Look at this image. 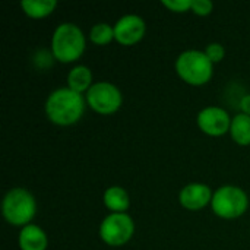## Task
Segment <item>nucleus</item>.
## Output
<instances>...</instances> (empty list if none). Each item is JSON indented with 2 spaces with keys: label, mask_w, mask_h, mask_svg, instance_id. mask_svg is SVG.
<instances>
[{
  "label": "nucleus",
  "mask_w": 250,
  "mask_h": 250,
  "mask_svg": "<svg viewBox=\"0 0 250 250\" xmlns=\"http://www.w3.org/2000/svg\"><path fill=\"white\" fill-rule=\"evenodd\" d=\"M214 9V3L211 0H192V9L193 13L199 15V16H207L212 12Z\"/></svg>",
  "instance_id": "18"
},
{
  "label": "nucleus",
  "mask_w": 250,
  "mask_h": 250,
  "mask_svg": "<svg viewBox=\"0 0 250 250\" xmlns=\"http://www.w3.org/2000/svg\"><path fill=\"white\" fill-rule=\"evenodd\" d=\"M211 208L218 217L224 220L239 218L249 208V196L239 186L224 185L214 192Z\"/></svg>",
  "instance_id": "5"
},
{
  "label": "nucleus",
  "mask_w": 250,
  "mask_h": 250,
  "mask_svg": "<svg viewBox=\"0 0 250 250\" xmlns=\"http://www.w3.org/2000/svg\"><path fill=\"white\" fill-rule=\"evenodd\" d=\"M239 107H240L242 113L249 114L250 116V94H246V95L242 97V100L239 103Z\"/></svg>",
  "instance_id": "20"
},
{
  "label": "nucleus",
  "mask_w": 250,
  "mask_h": 250,
  "mask_svg": "<svg viewBox=\"0 0 250 250\" xmlns=\"http://www.w3.org/2000/svg\"><path fill=\"white\" fill-rule=\"evenodd\" d=\"M205 54L212 63H218L224 59L226 56V48L221 42H209L205 47Z\"/></svg>",
  "instance_id": "17"
},
{
  "label": "nucleus",
  "mask_w": 250,
  "mask_h": 250,
  "mask_svg": "<svg viewBox=\"0 0 250 250\" xmlns=\"http://www.w3.org/2000/svg\"><path fill=\"white\" fill-rule=\"evenodd\" d=\"M1 214L9 224L25 227L31 224L37 214V201L29 190L23 188H13L1 201Z\"/></svg>",
  "instance_id": "3"
},
{
  "label": "nucleus",
  "mask_w": 250,
  "mask_h": 250,
  "mask_svg": "<svg viewBox=\"0 0 250 250\" xmlns=\"http://www.w3.org/2000/svg\"><path fill=\"white\" fill-rule=\"evenodd\" d=\"M230 135L233 141L239 145L248 146L250 145V116L245 113H237L231 119Z\"/></svg>",
  "instance_id": "14"
},
{
  "label": "nucleus",
  "mask_w": 250,
  "mask_h": 250,
  "mask_svg": "<svg viewBox=\"0 0 250 250\" xmlns=\"http://www.w3.org/2000/svg\"><path fill=\"white\" fill-rule=\"evenodd\" d=\"M231 119L227 110L218 105H209L198 113L196 123L199 129L209 136H221L230 132Z\"/></svg>",
  "instance_id": "8"
},
{
  "label": "nucleus",
  "mask_w": 250,
  "mask_h": 250,
  "mask_svg": "<svg viewBox=\"0 0 250 250\" xmlns=\"http://www.w3.org/2000/svg\"><path fill=\"white\" fill-rule=\"evenodd\" d=\"M57 6L56 0H22L21 7L23 12L34 19H41L48 16Z\"/></svg>",
  "instance_id": "15"
},
{
  "label": "nucleus",
  "mask_w": 250,
  "mask_h": 250,
  "mask_svg": "<svg viewBox=\"0 0 250 250\" xmlns=\"http://www.w3.org/2000/svg\"><path fill=\"white\" fill-rule=\"evenodd\" d=\"M85 98L69 86L57 88L45 100L47 117L59 126H70L79 122L85 111Z\"/></svg>",
  "instance_id": "1"
},
{
  "label": "nucleus",
  "mask_w": 250,
  "mask_h": 250,
  "mask_svg": "<svg viewBox=\"0 0 250 250\" xmlns=\"http://www.w3.org/2000/svg\"><path fill=\"white\" fill-rule=\"evenodd\" d=\"M18 245L21 250H45L48 246V237L41 227L31 223L21 229Z\"/></svg>",
  "instance_id": "11"
},
{
  "label": "nucleus",
  "mask_w": 250,
  "mask_h": 250,
  "mask_svg": "<svg viewBox=\"0 0 250 250\" xmlns=\"http://www.w3.org/2000/svg\"><path fill=\"white\" fill-rule=\"evenodd\" d=\"M86 47V38L79 25L73 22L60 23L51 37V51L56 60L70 63L78 60Z\"/></svg>",
  "instance_id": "2"
},
{
  "label": "nucleus",
  "mask_w": 250,
  "mask_h": 250,
  "mask_svg": "<svg viewBox=\"0 0 250 250\" xmlns=\"http://www.w3.org/2000/svg\"><path fill=\"white\" fill-rule=\"evenodd\" d=\"M176 72L188 83L201 86L211 81L214 73V63L208 59L205 51L185 50L176 59Z\"/></svg>",
  "instance_id": "4"
},
{
  "label": "nucleus",
  "mask_w": 250,
  "mask_h": 250,
  "mask_svg": "<svg viewBox=\"0 0 250 250\" xmlns=\"http://www.w3.org/2000/svg\"><path fill=\"white\" fill-rule=\"evenodd\" d=\"M114 40L123 45H133L141 41L146 31V23L142 16L136 13L123 15L113 25Z\"/></svg>",
  "instance_id": "9"
},
{
  "label": "nucleus",
  "mask_w": 250,
  "mask_h": 250,
  "mask_svg": "<svg viewBox=\"0 0 250 250\" xmlns=\"http://www.w3.org/2000/svg\"><path fill=\"white\" fill-rule=\"evenodd\" d=\"M214 192L205 183H189L182 188L179 193V201L183 208L189 211H199L205 208L212 201Z\"/></svg>",
  "instance_id": "10"
},
{
  "label": "nucleus",
  "mask_w": 250,
  "mask_h": 250,
  "mask_svg": "<svg viewBox=\"0 0 250 250\" xmlns=\"http://www.w3.org/2000/svg\"><path fill=\"white\" fill-rule=\"evenodd\" d=\"M89 40L97 45L108 44L111 40H114V28L107 22H98L91 28Z\"/></svg>",
  "instance_id": "16"
},
{
  "label": "nucleus",
  "mask_w": 250,
  "mask_h": 250,
  "mask_svg": "<svg viewBox=\"0 0 250 250\" xmlns=\"http://www.w3.org/2000/svg\"><path fill=\"white\" fill-rule=\"evenodd\" d=\"M161 3L173 12H186L192 9V0H163Z\"/></svg>",
  "instance_id": "19"
},
{
  "label": "nucleus",
  "mask_w": 250,
  "mask_h": 250,
  "mask_svg": "<svg viewBox=\"0 0 250 250\" xmlns=\"http://www.w3.org/2000/svg\"><path fill=\"white\" fill-rule=\"evenodd\" d=\"M86 104L100 114L116 113L123 103L122 91L108 81L94 82V85L86 91Z\"/></svg>",
  "instance_id": "7"
},
{
  "label": "nucleus",
  "mask_w": 250,
  "mask_h": 250,
  "mask_svg": "<svg viewBox=\"0 0 250 250\" xmlns=\"http://www.w3.org/2000/svg\"><path fill=\"white\" fill-rule=\"evenodd\" d=\"M133 234L135 223L127 212H111L100 224L101 240L113 248L126 245Z\"/></svg>",
  "instance_id": "6"
},
{
  "label": "nucleus",
  "mask_w": 250,
  "mask_h": 250,
  "mask_svg": "<svg viewBox=\"0 0 250 250\" xmlns=\"http://www.w3.org/2000/svg\"><path fill=\"white\" fill-rule=\"evenodd\" d=\"M92 85V70L85 64H78L67 73V86L79 94L86 92Z\"/></svg>",
  "instance_id": "13"
},
{
  "label": "nucleus",
  "mask_w": 250,
  "mask_h": 250,
  "mask_svg": "<svg viewBox=\"0 0 250 250\" xmlns=\"http://www.w3.org/2000/svg\"><path fill=\"white\" fill-rule=\"evenodd\" d=\"M103 201L111 212H126L130 207L129 193L122 186H110L104 192Z\"/></svg>",
  "instance_id": "12"
}]
</instances>
